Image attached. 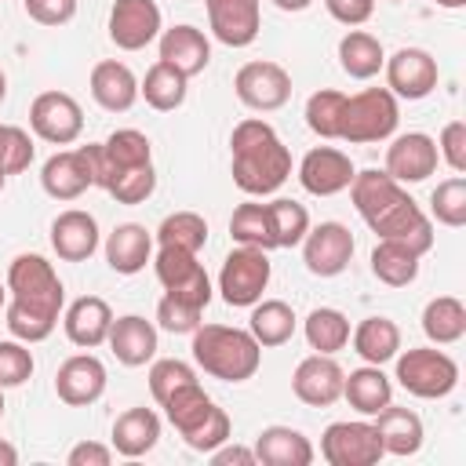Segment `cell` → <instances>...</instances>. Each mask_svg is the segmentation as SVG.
Instances as JSON below:
<instances>
[{
  "mask_svg": "<svg viewBox=\"0 0 466 466\" xmlns=\"http://www.w3.org/2000/svg\"><path fill=\"white\" fill-rule=\"evenodd\" d=\"M66 288L44 255H18L7 266V306L4 324L18 342H44L62 313Z\"/></svg>",
  "mask_w": 466,
  "mask_h": 466,
  "instance_id": "cell-1",
  "label": "cell"
},
{
  "mask_svg": "<svg viewBox=\"0 0 466 466\" xmlns=\"http://www.w3.org/2000/svg\"><path fill=\"white\" fill-rule=\"evenodd\" d=\"M229 160H233L229 164L233 182L248 197H269L291 175V153L262 116H248L233 127Z\"/></svg>",
  "mask_w": 466,
  "mask_h": 466,
  "instance_id": "cell-2",
  "label": "cell"
},
{
  "mask_svg": "<svg viewBox=\"0 0 466 466\" xmlns=\"http://www.w3.org/2000/svg\"><path fill=\"white\" fill-rule=\"evenodd\" d=\"M189 350L197 368L222 382H248L262 364V346L255 335L229 324H197Z\"/></svg>",
  "mask_w": 466,
  "mask_h": 466,
  "instance_id": "cell-3",
  "label": "cell"
},
{
  "mask_svg": "<svg viewBox=\"0 0 466 466\" xmlns=\"http://www.w3.org/2000/svg\"><path fill=\"white\" fill-rule=\"evenodd\" d=\"M164 415L167 422L182 433V441L193 448V451H215L218 444L229 441V415L204 393L200 382H186L178 386L164 404Z\"/></svg>",
  "mask_w": 466,
  "mask_h": 466,
  "instance_id": "cell-4",
  "label": "cell"
},
{
  "mask_svg": "<svg viewBox=\"0 0 466 466\" xmlns=\"http://www.w3.org/2000/svg\"><path fill=\"white\" fill-rule=\"evenodd\" d=\"M400 124L397 95L390 87H364L357 95H346L342 106V127L339 138L350 146H368V142H386Z\"/></svg>",
  "mask_w": 466,
  "mask_h": 466,
  "instance_id": "cell-5",
  "label": "cell"
},
{
  "mask_svg": "<svg viewBox=\"0 0 466 466\" xmlns=\"http://www.w3.org/2000/svg\"><path fill=\"white\" fill-rule=\"evenodd\" d=\"M397 382L422 400H437L448 397L459 386V364L433 346H415L397 353Z\"/></svg>",
  "mask_w": 466,
  "mask_h": 466,
  "instance_id": "cell-6",
  "label": "cell"
},
{
  "mask_svg": "<svg viewBox=\"0 0 466 466\" xmlns=\"http://www.w3.org/2000/svg\"><path fill=\"white\" fill-rule=\"evenodd\" d=\"M269 255L262 248H233L218 269V291L226 306H255L262 299V291L269 288Z\"/></svg>",
  "mask_w": 466,
  "mask_h": 466,
  "instance_id": "cell-7",
  "label": "cell"
},
{
  "mask_svg": "<svg viewBox=\"0 0 466 466\" xmlns=\"http://www.w3.org/2000/svg\"><path fill=\"white\" fill-rule=\"evenodd\" d=\"M233 91L237 98L255 109V113H273L280 106H288L291 98V73L280 66V62H269V58H255V62H244L233 76Z\"/></svg>",
  "mask_w": 466,
  "mask_h": 466,
  "instance_id": "cell-8",
  "label": "cell"
},
{
  "mask_svg": "<svg viewBox=\"0 0 466 466\" xmlns=\"http://www.w3.org/2000/svg\"><path fill=\"white\" fill-rule=\"evenodd\" d=\"M320 455L328 466H375L386 451L375 433V422L346 419V422H331L320 433Z\"/></svg>",
  "mask_w": 466,
  "mask_h": 466,
  "instance_id": "cell-9",
  "label": "cell"
},
{
  "mask_svg": "<svg viewBox=\"0 0 466 466\" xmlns=\"http://www.w3.org/2000/svg\"><path fill=\"white\" fill-rule=\"evenodd\" d=\"M153 269L157 280L164 284L167 295L204 309L211 302V280L204 273V266L197 262V251H182V248H160L153 255Z\"/></svg>",
  "mask_w": 466,
  "mask_h": 466,
  "instance_id": "cell-10",
  "label": "cell"
},
{
  "mask_svg": "<svg viewBox=\"0 0 466 466\" xmlns=\"http://www.w3.org/2000/svg\"><path fill=\"white\" fill-rule=\"evenodd\" d=\"M29 127L51 146H73L84 131V109L66 91H40L29 106Z\"/></svg>",
  "mask_w": 466,
  "mask_h": 466,
  "instance_id": "cell-11",
  "label": "cell"
},
{
  "mask_svg": "<svg viewBox=\"0 0 466 466\" xmlns=\"http://www.w3.org/2000/svg\"><path fill=\"white\" fill-rule=\"evenodd\" d=\"M371 233L379 237V240H397V244H404V248H411L415 255H426L430 248H433V222H430V215L404 193V197H397L382 215H375L371 222Z\"/></svg>",
  "mask_w": 466,
  "mask_h": 466,
  "instance_id": "cell-12",
  "label": "cell"
},
{
  "mask_svg": "<svg viewBox=\"0 0 466 466\" xmlns=\"http://www.w3.org/2000/svg\"><path fill=\"white\" fill-rule=\"evenodd\" d=\"M382 69H386V87L397 98H408V102L426 98L441 80L437 58L430 51H422V47H400L397 55H390L382 62Z\"/></svg>",
  "mask_w": 466,
  "mask_h": 466,
  "instance_id": "cell-13",
  "label": "cell"
},
{
  "mask_svg": "<svg viewBox=\"0 0 466 466\" xmlns=\"http://www.w3.org/2000/svg\"><path fill=\"white\" fill-rule=\"evenodd\" d=\"M353 258V233L342 222L309 226L302 237V262L313 277H339Z\"/></svg>",
  "mask_w": 466,
  "mask_h": 466,
  "instance_id": "cell-14",
  "label": "cell"
},
{
  "mask_svg": "<svg viewBox=\"0 0 466 466\" xmlns=\"http://www.w3.org/2000/svg\"><path fill=\"white\" fill-rule=\"evenodd\" d=\"M157 0H113L109 7V40L120 51H142L160 36Z\"/></svg>",
  "mask_w": 466,
  "mask_h": 466,
  "instance_id": "cell-15",
  "label": "cell"
},
{
  "mask_svg": "<svg viewBox=\"0 0 466 466\" xmlns=\"http://www.w3.org/2000/svg\"><path fill=\"white\" fill-rule=\"evenodd\" d=\"M437 142L422 131H408V135H397L390 146H386V175L400 186L408 182H426L433 171H437Z\"/></svg>",
  "mask_w": 466,
  "mask_h": 466,
  "instance_id": "cell-16",
  "label": "cell"
},
{
  "mask_svg": "<svg viewBox=\"0 0 466 466\" xmlns=\"http://www.w3.org/2000/svg\"><path fill=\"white\" fill-rule=\"evenodd\" d=\"M353 175H357L353 160L342 149H335V146H317L299 164V182L313 197H335V193L350 189Z\"/></svg>",
  "mask_w": 466,
  "mask_h": 466,
  "instance_id": "cell-17",
  "label": "cell"
},
{
  "mask_svg": "<svg viewBox=\"0 0 466 466\" xmlns=\"http://www.w3.org/2000/svg\"><path fill=\"white\" fill-rule=\"evenodd\" d=\"M342 379H346V371L339 368V360L331 353H309L306 360H299V368L291 375V390L302 404L328 408L342 397Z\"/></svg>",
  "mask_w": 466,
  "mask_h": 466,
  "instance_id": "cell-18",
  "label": "cell"
},
{
  "mask_svg": "<svg viewBox=\"0 0 466 466\" xmlns=\"http://www.w3.org/2000/svg\"><path fill=\"white\" fill-rule=\"evenodd\" d=\"M204 7H208V25L218 44H226V47L255 44V36L262 29L258 0H204Z\"/></svg>",
  "mask_w": 466,
  "mask_h": 466,
  "instance_id": "cell-19",
  "label": "cell"
},
{
  "mask_svg": "<svg viewBox=\"0 0 466 466\" xmlns=\"http://www.w3.org/2000/svg\"><path fill=\"white\" fill-rule=\"evenodd\" d=\"M55 393L69 408H87L106 393V364L95 353H76L62 360L55 375Z\"/></svg>",
  "mask_w": 466,
  "mask_h": 466,
  "instance_id": "cell-20",
  "label": "cell"
},
{
  "mask_svg": "<svg viewBox=\"0 0 466 466\" xmlns=\"http://www.w3.org/2000/svg\"><path fill=\"white\" fill-rule=\"evenodd\" d=\"M40 182H44V193L55 197V200H76L84 189H91L95 178H91L87 146L58 149L55 157H47L44 167H40Z\"/></svg>",
  "mask_w": 466,
  "mask_h": 466,
  "instance_id": "cell-21",
  "label": "cell"
},
{
  "mask_svg": "<svg viewBox=\"0 0 466 466\" xmlns=\"http://www.w3.org/2000/svg\"><path fill=\"white\" fill-rule=\"evenodd\" d=\"M113 357L127 368H142L157 357V324L138 317V313H127V317H116L109 324V335H106Z\"/></svg>",
  "mask_w": 466,
  "mask_h": 466,
  "instance_id": "cell-22",
  "label": "cell"
},
{
  "mask_svg": "<svg viewBox=\"0 0 466 466\" xmlns=\"http://www.w3.org/2000/svg\"><path fill=\"white\" fill-rule=\"evenodd\" d=\"M51 248L66 262L91 258L98 251V222H95V215H87L80 208H69V211L55 215V222H51Z\"/></svg>",
  "mask_w": 466,
  "mask_h": 466,
  "instance_id": "cell-23",
  "label": "cell"
},
{
  "mask_svg": "<svg viewBox=\"0 0 466 466\" xmlns=\"http://www.w3.org/2000/svg\"><path fill=\"white\" fill-rule=\"evenodd\" d=\"M160 62L175 66L182 76H197L211 62V44L197 25H171L160 29Z\"/></svg>",
  "mask_w": 466,
  "mask_h": 466,
  "instance_id": "cell-24",
  "label": "cell"
},
{
  "mask_svg": "<svg viewBox=\"0 0 466 466\" xmlns=\"http://www.w3.org/2000/svg\"><path fill=\"white\" fill-rule=\"evenodd\" d=\"M106 262L120 277L142 273L146 262H153V233L146 226H138V222H120L106 237Z\"/></svg>",
  "mask_w": 466,
  "mask_h": 466,
  "instance_id": "cell-25",
  "label": "cell"
},
{
  "mask_svg": "<svg viewBox=\"0 0 466 466\" xmlns=\"http://www.w3.org/2000/svg\"><path fill=\"white\" fill-rule=\"evenodd\" d=\"M87 87H91V98H95L106 113H127V109L138 102V80H135V73H131L124 62H116V58L98 62V66L91 69Z\"/></svg>",
  "mask_w": 466,
  "mask_h": 466,
  "instance_id": "cell-26",
  "label": "cell"
},
{
  "mask_svg": "<svg viewBox=\"0 0 466 466\" xmlns=\"http://www.w3.org/2000/svg\"><path fill=\"white\" fill-rule=\"evenodd\" d=\"M66 339L80 350H95L106 342L109 335V324H113V309L106 299L98 295H80L69 309H66Z\"/></svg>",
  "mask_w": 466,
  "mask_h": 466,
  "instance_id": "cell-27",
  "label": "cell"
},
{
  "mask_svg": "<svg viewBox=\"0 0 466 466\" xmlns=\"http://www.w3.org/2000/svg\"><path fill=\"white\" fill-rule=\"evenodd\" d=\"M371 419H375V433H379L386 455H400L404 459V455H415L422 448V419L411 408H397L390 400Z\"/></svg>",
  "mask_w": 466,
  "mask_h": 466,
  "instance_id": "cell-28",
  "label": "cell"
},
{
  "mask_svg": "<svg viewBox=\"0 0 466 466\" xmlns=\"http://www.w3.org/2000/svg\"><path fill=\"white\" fill-rule=\"evenodd\" d=\"M160 441V419L153 408H127L113 422V451L124 459H138L153 451Z\"/></svg>",
  "mask_w": 466,
  "mask_h": 466,
  "instance_id": "cell-29",
  "label": "cell"
},
{
  "mask_svg": "<svg viewBox=\"0 0 466 466\" xmlns=\"http://www.w3.org/2000/svg\"><path fill=\"white\" fill-rule=\"evenodd\" d=\"M255 459L262 466H309L313 444L291 426H266L255 437Z\"/></svg>",
  "mask_w": 466,
  "mask_h": 466,
  "instance_id": "cell-30",
  "label": "cell"
},
{
  "mask_svg": "<svg viewBox=\"0 0 466 466\" xmlns=\"http://www.w3.org/2000/svg\"><path fill=\"white\" fill-rule=\"evenodd\" d=\"M342 397L350 400L353 411L375 415V411H382L393 400V382L382 371V364H364V368H353L342 379Z\"/></svg>",
  "mask_w": 466,
  "mask_h": 466,
  "instance_id": "cell-31",
  "label": "cell"
},
{
  "mask_svg": "<svg viewBox=\"0 0 466 466\" xmlns=\"http://www.w3.org/2000/svg\"><path fill=\"white\" fill-rule=\"evenodd\" d=\"M350 342L364 364H386L400 353V328L390 317H364L350 331Z\"/></svg>",
  "mask_w": 466,
  "mask_h": 466,
  "instance_id": "cell-32",
  "label": "cell"
},
{
  "mask_svg": "<svg viewBox=\"0 0 466 466\" xmlns=\"http://www.w3.org/2000/svg\"><path fill=\"white\" fill-rule=\"evenodd\" d=\"M386 62V51L379 44V36L364 33V29H350L342 40H339V66L346 76L353 80H371Z\"/></svg>",
  "mask_w": 466,
  "mask_h": 466,
  "instance_id": "cell-33",
  "label": "cell"
},
{
  "mask_svg": "<svg viewBox=\"0 0 466 466\" xmlns=\"http://www.w3.org/2000/svg\"><path fill=\"white\" fill-rule=\"evenodd\" d=\"M189 84V76H182L175 66H167V62H153L149 69H146V76H142V84H138V95L146 98V106H153L157 113H171V109H178L182 102H186V87Z\"/></svg>",
  "mask_w": 466,
  "mask_h": 466,
  "instance_id": "cell-34",
  "label": "cell"
},
{
  "mask_svg": "<svg viewBox=\"0 0 466 466\" xmlns=\"http://www.w3.org/2000/svg\"><path fill=\"white\" fill-rule=\"evenodd\" d=\"M422 331L433 346H451L466 335V306L455 295H437L422 309Z\"/></svg>",
  "mask_w": 466,
  "mask_h": 466,
  "instance_id": "cell-35",
  "label": "cell"
},
{
  "mask_svg": "<svg viewBox=\"0 0 466 466\" xmlns=\"http://www.w3.org/2000/svg\"><path fill=\"white\" fill-rule=\"evenodd\" d=\"M248 331L255 335L258 346H284L295 335V309L284 299H258L251 306Z\"/></svg>",
  "mask_w": 466,
  "mask_h": 466,
  "instance_id": "cell-36",
  "label": "cell"
},
{
  "mask_svg": "<svg viewBox=\"0 0 466 466\" xmlns=\"http://www.w3.org/2000/svg\"><path fill=\"white\" fill-rule=\"evenodd\" d=\"M419 258L411 248L397 244V240H379L371 251V273L386 284V288H408L419 277Z\"/></svg>",
  "mask_w": 466,
  "mask_h": 466,
  "instance_id": "cell-37",
  "label": "cell"
},
{
  "mask_svg": "<svg viewBox=\"0 0 466 466\" xmlns=\"http://www.w3.org/2000/svg\"><path fill=\"white\" fill-rule=\"evenodd\" d=\"M306 342H309V350L313 353H339V350H346V342H350V317L342 313V309H331V306H317L309 317H306Z\"/></svg>",
  "mask_w": 466,
  "mask_h": 466,
  "instance_id": "cell-38",
  "label": "cell"
},
{
  "mask_svg": "<svg viewBox=\"0 0 466 466\" xmlns=\"http://www.w3.org/2000/svg\"><path fill=\"white\" fill-rule=\"evenodd\" d=\"M157 244L160 248H182V251H200L208 244V222L197 211H175L157 226Z\"/></svg>",
  "mask_w": 466,
  "mask_h": 466,
  "instance_id": "cell-39",
  "label": "cell"
},
{
  "mask_svg": "<svg viewBox=\"0 0 466 466\" xmlns=\"http://www.w3.org/2000/svg\"><path fill=\"white\" fill-rule=\"evenodd\" d=\"M266 211H269V229H273V244L277 248L302 244V237L309 233V211L299 200L280 197V200H269Z\"/></svg>",
  "mask_w": 466,
  "mask_h": 466,
  "instance_id": "cell-40",
  "label": "cell"
},
{
  "mask_svg": "<svg viewBox=\"0 0 466 466\" xmlns=\"http://www.w3.org/2000/svg\"><path fill=\"white\" fill-rule=\"evenodd\" d=\"M229 237H233L237 244L262 248V251L277 248V244H273V229H269V211H266V204H255V200L240 204V208L233 211V218H229Z\"/></svg>",
  "mask_w": 466,
  "mask_h": 466,
  "instance_id": "cell-41",
  "label": "cell"
},
{
  "mask_svg": "<svg viewBox=\"0 0 466 466\" xmlns=\"http://www.w3.org/2000/svg\"><path fill=\"white\" fill-rule=\"evenodd\" d=\"M342 106H346V95L335 91V87H320L309 95L306 102V127L320 138H339V127H342Z\"/></svg>",
  "mask_w": 466,
  "mask_h": 466,
  "instance_id": "cell-42",
  "label": "cell"
},
{
  "mask_svg": "<svg viewBox=\"0 0 466 466\" xmlns=\"http://www.w3.org/2000/svg\"><path fill=\"white\" fill-rule=\"evenodd\" d=\"M430 211L441 226H466V178L462 175H451L444 182H437V189L430 193Z\"/></svg>",
  "mask_w": 466,
  "mask_h": 466,
  "instance_id": "cell-43",
  "label": "cell"
},
{
  "mask_svg": "<svg viewBox=\"0 0 466 466\" xmlns=\"http://www.w3.org/2000/svg\"><path fill=\"white\" fill-rule=\"evenodd\" d=\"M157 189V171H153V160L149 164H138V167H127L124 175H116L106 193L116 200V204H146Z\"/></svg>",
  "mask_w": 466,
  "mask_h": 466,
  "instance_id": "cell-44",
  "label": "cell"
},
{
  "mask_svg": "<svg viewBox=\"0 0 466 466\" xmlns=\"http://www.w3.org/2000/svg\"><path fill=\"white\" fill-rule=\"evenodd\" d=\"M186 382H197V371H193L186 360H178V357L153 360V368H149V393H153L157 404H164V400H167L178 386H186Z\"/></svg>",
  "mask_w": 466,
  "mask_h": 466,
  "instance_id": "cell-45",
  "label": "cell"
},
{
  "mask_svg": "<svg viewBox=\"0 0 466 466\" xmlns=\"http://www.w3.org/2000/svg\"><path fill=\"white\" fill-rule=\"evenodd\" d=\"M29 375H33L29 342L4 339V342H0V390H15V386L29 382Z\"/></svg>",
  "mask_w": 466,
  "mask_h": 466,
  "instance_id": "cell-46",
  "label": "cell"
},
{
  "mask_svg": "<svg viewBox=\"0 0 466 466\" xmlns=\"http://www.w3.org/2000/svg\"><path fill=\"white\" fill-rule=\"evenodd\" d=\"M200 317H204V309H197V306H189V302H182L175 295H164L157 302V328H164L171 335H193Z\"/></svg>",
  "mask_w": 466,
  "mask_h": 466,
  "instance_id": "cell-47",
  "label": "cell"
},
{
  "mask_svg": "<svg viewBox=\"0 0 466 466\" xmlns=\"http://www.w3.org/2000/svg\"><path fill=\"white\" fill-rule=\"evenodd\" d=\"M437 157H441L455 175L466 171V124H462V120H448V124L441 127Z\"/></svg>",
  "mask_w": 466,
  "mask_h": 466,
  "instance_id": "cell-48",
  "label": "cell"
},
{
  "mask_svg": "<svg viewBox=\"0 0 466 466\" xmlns=\"http://www.w3.org/2000/svg\"><path fill=\"white\" fill-rule=\"evenodd\" d=\"M22 7L40 25H66L76 15V0H22Z\"/></svg>",
  "mask_w": 466,
  "mask_h": 466,
  "instance_id": "cell-49",
  "label": "cell"
},
{
  "mask_svg": "<svg viewBox=\"0 0 466 466\" xmlns=\"http://www.w3.org/2000/svg\"><path fill=\"white\" fill-rule=\"evenodd\" d=\"M324 7H328V15L335 22H342V25L353 29V25H364L371 18L375 0H324Z\"/></svg>",
  "mask_w": 466,
  "mask_h": 466,
  "instance_id": "cell-50",
  "label": "cell"
},
{
  "mask_svg": "<svg viewBox=\"0 0 466 466\" xmlns=\"http://www.w3.org/2000/svg\"><path fill=\"white\" fill-rule=\"evenodd\" d=\"M33 138H29V131L25 127H15L11 124V149H7V171L11 175H18V171H25L29 164H33Z\"/></svg>",
  "mask_w": 466,
  "mask_h": 466,
  "instance_id": "cell-51",
  "label": "cell"
},
{
  "mask_svg": "<svg viewBox=\"0 0 466 466\" xmlns=\"http://www.w3.org/2000/svg\"><path fill=\"white\" fill-rule=\"evenodd\" d=\"M66 462L69 466H109L113 462V448H106L98 441H80V444L69 448Z\"/></svg>",
  "mask_w": 466,
  "mask_h": 466,
  "instance_id": "cell-52",
  "label": "cell"
},
{
  "mask_svg": "<svg viewBox=\"0 0 466 466\" xmlns=\"http://www.w3.org/2000/svg\"><path fill=\"white\" fill-rule=\"evenodd\" d=\"M215 466H255V448H240V444H218L215 451H208Z\"/></svg>",
  "mask_w": 466,
  "mask_h": 466,
  "instance_id": "cell-53",
  "label": "cell"
},
{
  "mask_svg": "<svg viewBox=\"0 0 466 466\" xmlns=\"http://www.w3.org/2000/svg\"><path fill=\"white\" fill-rule=\"evenodd\" d=\"M7 149H11V124H0V189L11 178V171H7Z\"/></svg>",
  "mask_w": 466,
  "mask_h": 466,
  "instance_id": "cell-54",
  "label": "cell"
},
{
  "mask_svg": "<svg viewBox=\"0 0 466 466\" xmlns=\"http://www.w3.org/2000/svg\"><path fill=\"white\" fill-rule=\"evenodd\" d=\"M15 462H18V451H15V444L0 441V466H15Z\"/></svg>",
  "mask_w": 466,
  "mask_h": 466,
  "instance_id": "cell-55",
  "label": "cell"
},
{
  "mask_svg": "<svg viewBox=\"0 0 466 466\" xmlns=\"http://www.w3.org/2000/svg\"><path fill=\"white\" fill-rule=\"evenodd\" d=\"M273 4H277L280 11H306L313 0H273Z\"/></svg>",
  "mask_w": 466,
  "mask_h": 466,
  "instance_id": "cell-56",
  "label": "cell"
},
{
  "mask_svg": "<svg viewBox=\"0 0 466 466\" xmlns=\"http://www.w3.org/2000/svg\"><path fill=\"white\" fill-rule=\"evenodd\" d=\"M437 7H448V11H455V7H466V0H433Z\"/></svg>",
  "mask_w": 466,
  "mask_h": 466,
  "instance_id": "cell-57",
  "label": "cell"
},
{
  "mask_svg": "<svg viewBox=\"0 0 466 466\" xmlns=\"http://www.w3.org/2000/svg\"><path fill=\"white\" fill-rule=\"evenodd\" d=\"M7 306V280H0V309Z\"/></svg>",
  "mask_w": 466,
  "mask_h": 466,
  "instance_id": "cell-58",
  "label": "cell"
},
{
  "mask_svg": "<svg viewBox=\"0 0 466 466\" xmlns=\"http://www.w3.org/2000/svg\"><path fill=\"white\" fill-rule=\"evenodd\" d=\"M7 98V76H4V69H0V102Z\"/></svg>",
  "mask_w": 466,
  "mask_h": 466,
  "instance_id": "cell-59",
  "label": "cell"
},
{
  "mask_svg": "<svg viewBox=\"0 0 466 466\" xmlns=\"http://www.w3.org/2000/svg\"><path fill=\"white\" fill-rule=\"evenodd\" d=\"M0 419H4V390H0Z\"/></svg>",
  "mask_w": 466,
  "mask_h": 466,
  "instance_id": "cell-60",
  "label": "cell"
},
{
  "mask_svg": "<svg viewBox=\"0 0 466 466\" xmlns=\"http://www.w3.org/2000/svg\"><path fill=\"white\" fill-rule=\"evenodd\" d=\"M390 4H400V0H390Z\"/></svg>",
  "mask_w": 466,
  "mask_h": 466,
  "instance_id": "cell-61",
  "label": "cell"
}]
</instances>
